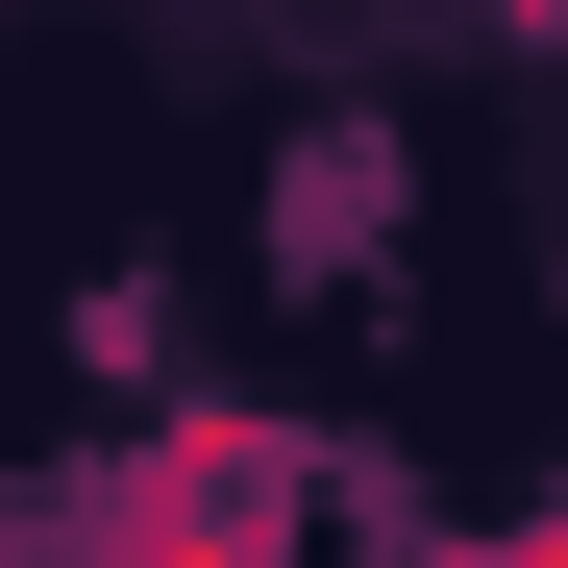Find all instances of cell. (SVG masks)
Wrapping results in <instances>:
<instances>
[{
  "label": "cell",
  "mask_w": 568,
  "mask_h": 568,
  "mask_svg": "<svg viewBox=\"0 0 568 568\" xmlns=\"http://www.w3.org/2000/svg\"><path fill=\"white\" fill-rule=\"evenodd\" d=\"M272 544H297V420H247V396L149 420L100 469V568H272Z\"/></svg>",
  "instance_id": "1"
},
{
  "label": "cell",
  "mask_w": 568,
  "mask_h": 568,
  "mask_svg": "<svg viewBox=\"0 0 568 568\" xmlns=\"http://www.w3.org/2000/svg\"><path fill=\"white\" fill-rule=\"evenodd\" d=\"M495 26H519V50H568V0H495Z\"/></svg>",
  "instance_id": "3"
},
{
  "label": "cell",
  "mask_w": 568,
  "mask_h": 568,
  "mask_svg": "<svg viewBox=\"0 0 568 568\" xmlns=\"http://www.w3.org/2000/svg\"><path fill=\"white\" fill-rule=\"evenodd\" d=\"M371 199H396V149H371V124H322V149H297V199H272V223H297V247H371Z\"/></svg>",
  "instance_id": "2"
},
{
  "label": "cell",
  "mask_w": 568,
  "mask_h": 568,
  "mask_svg": "<svg viewBox=\"0 0 568 568\" xmlns=\"http://www.w3.org/2000/svg\"><path fill=\"white\" fill-rule=\"evenodd\" d=\"M519 568H568V495H544V519H519Z\"/></svg>",
  "instance_id": "4"
}]
</instances>
